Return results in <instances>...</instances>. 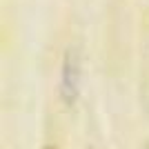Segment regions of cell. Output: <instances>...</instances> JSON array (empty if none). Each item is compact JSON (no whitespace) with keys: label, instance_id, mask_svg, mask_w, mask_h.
<instances>
[{"label":"cell","instance_id":"1","mask_svg":"<svg viewBox=\"0 0 149 149\" xmlns=\"http://www.w3.org/2000/svg\"><path fill=\"white\" fill-rule=\"evenodd\" d=\"M62 89L65 91H76V85H78V62H76V56L69 54L67 62H65V71H62Z\"/></svg>","mask_w":149,"mask_h":149},{"label":"cell","instance_id":"2","mask_svg":"<svg viewBox=\"0 0 149 149\" xmlns=\"http://www.w3.org/2000/svg\"><path fill=\"white\" fill-rule=\"evenodd\" d=\"M45 149H56V147H45Z\"/></svg>","mask_w":149,"mask_h":149}]
</instances>
